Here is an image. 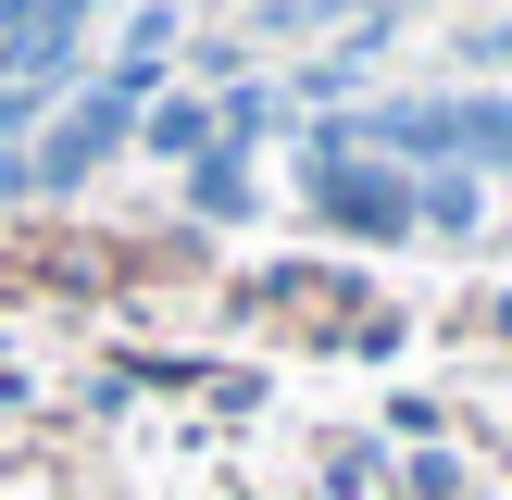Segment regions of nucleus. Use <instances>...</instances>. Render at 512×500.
I'll use <instances>...</instances> for the list:
<instances>
[]
</instances>
